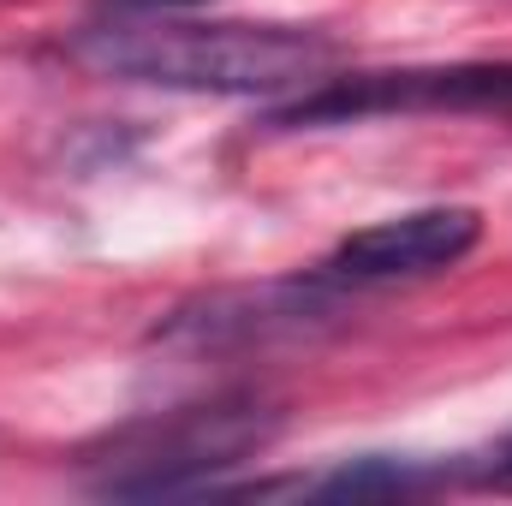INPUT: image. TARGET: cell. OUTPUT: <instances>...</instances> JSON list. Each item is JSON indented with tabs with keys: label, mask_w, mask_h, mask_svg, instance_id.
I'll list each match as a JSON object with an SVG mask.
<instances>
[{
	"label": "cell",
	"mask_w": 512,
	"mask_h": 506,
	"mask_svg": "<svg viewBox=\"0 0 512 506\" xmlns=\"http://www.w3.org/2000/svg\"><path fill=\"white\" fill-rule=\"evenodd\" d=\"M78 60L108 78L191 96H304L334 72L340 42L310 24H197L167 12L96 18L78 36Z\"/></svg>",
	"instance_id": "6da1fadb"
},
{
	"label": "cell",
	"mask_w": 512,
	"mask_h": 506,
	"mask_svg": "<svg viewBox=\"0 0 512 506\" xmlns=\"http://www.w3.org/2000/svg\"><path fill=\"white\" fill-rule=\"evenodd\" d=\"M280 435V411L256 393H221L203 405L155 411L114 429L102 447L84 453L90 489L120 501H155V495H215L221 471L256 459Z\"/></svg>",
	"instance_id": "7a4b0ae2"
},
{
	"label": "cell",
	"mask_w": 512,
	"mask_h": 506,
	"mask_svg": "<svg viewBox=\"0 0 512 506\" xmlns=\"http://www.w3.org/2000/svg\"><path fill=\"white\" fill-rule=\"evenodd\" d=\"M393 114H512V60L322 78L316 90H304L286 108H274L268 126L274 131H316V126L393 120Z\"/></svg>",
	"instance_id": "3957f363"
},
{
	"label": "cell",
	"mask_w": 512,
	"mask_h": 506,
	"mask_svg": "<svg viewBox=\"0 0 512 506\" xmlns=\"http://www.w3.org/2000/svg\"><path fill=\"white\" fill-rule=\"evenodd\" d=\"M483 239V215L477 209H411V215H393L376 227H358L346 233L328 262H322V280L328 286H393V280H423V274H441L453 262L477 251Z\"/></svg>",
	"instance_id": "277c9868"
},
{
	"label": "cell",
	"mask_w": 512,
	"mask_h": 506,
	"mask_svg": "<svg viewBox=\"0 0 512 506\" xmlns=\"http://www.w3.org/2000/svg\"><path fill=\"white\" fill-rule=\"evenodd\" d=\"M453 477L459 483H471V489H495V495H512V429L489 447V453H477V459H459L453 465Z\"/></svg>",
	"instance_id": "5b68a950"
},
{
	"label": "cell",
	"mask_w": 512,
	"mask_h": 506,
	"mask_svg": "<svg viewBox=\"0 0 512 506\" xmlns=\"http://www.w3.org/2000/svg\"><path fill=\"white\" fill-rule=\"evenodd\" d=\"M209 0H96V18H167V12H197Z\"/></svg>",
	"instance_id": "8992f818"
}]
</instances>
